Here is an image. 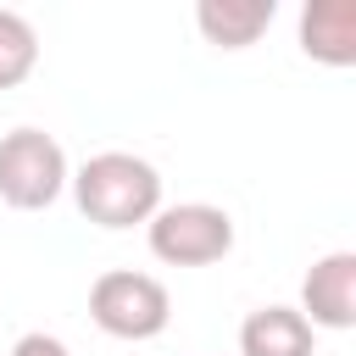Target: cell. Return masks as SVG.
<instances>
[{
	"label": "cell",
	"instance_id": "3957f363",
	"mask_svg": "<svg viewBox=\"0 0 356 356\" xmlns=\"http://www.w3.org/2000/svg\"><path fill=\"white\" fill-rule=\"evenodd\" d=\"M67 150L44 128H11L0 139V200L17 211H44L67 189Z\"/></svg>",
	"mask_w": 356,
	"mask_h": 356
},
{
	"label": "cell",
	"instance_id": "277c9868",
	"mask_svg": "<svg viewBox=\"0 0 356 356\" xmlns=\"http://www.w3.org/2000/svg\"><path fill=\"white\" fill-rule=\"evenodd\" d=\"M150 250L167 267H211L234 250V217L211 200H184V206H161L150 222Z\"/></svg>",
	"mask_w": 356,
	"mask_h": 356
},
{
	"label": "cell",
	"instance_id": "5b68a950",
	"mask_svg": "<svg viewBox=\"0 0 356 356\" xmlns=\"http://www.w3.org/2000/svg\"><path fill=\"white\" fill-rule=\"evenodd\" d=\"M312 328H356V256L350 250H328L323 261H312V273L300 278V306H295Z\"/></svg>",
	"mask_w": 356,
	"mask_h": 356
},
{
	"label": "cell",
	"instance_id": "ba28073f",
	"mask_svg": "<svg viewBox=\"0 0 356 356\" xmlns=\"http://www.w3.org/2000/svg\"><path fill=\"white\" fill-rule=\"evenodd\" d=\"M317 328L295 306H256L239 328V356H312Z\"/></svg>",
	"mask_w": 356,
	"mask_h": 356
},
{
	"label": "cell",
	"instance_id": "7a4b0ae2",
	"mask_svg": "<svg viewBox=\"0 0 356 356\" xmlns=\"http://www.w3.org/2000/svg\"><path fill=\"white\" fill-rule=\"evenodd\" d=\"M89 317L111 339H156L172 317V300H167L161 278L134 273V267H111L89 284Z\"/></svg>",
	"mask_w": 356,
	"mask_h": 356
},
{
	"label": "cell",
	"instance_id": "6da1fadb",
	"mask_svg": "<svg viewBox=\"0 0 356 356\" xmlns=\"http://www.w3.org/2000/svg\"><path fill=\"white\" fill-rule=\"evenodd\" d=\"M72 200L95 228H134L161 211V172L134 150H100L72 178Z\"/></svg>",
	"mask_w": 356,
	"mask_h": 356
},
{
	"label": "cell",
	"instance_id": "30bf717a",
	"mask_svg": "<svg viewBox=\"0 0 356 356\" xmlns=\"http://www.w3.org/2000/svg\"><path fill=\"white\" fill-rule=\"evenodd\" d=\"M11 356H72L56 334H22L17 345H11Z\"/></svg>",
	"mask_w": 356,
	"mask_h": 356
},
{
	"label": "cell",
	"instance_id": "52a82bcc",
	"mask_svg": "<svg viewBox=\"0 0 356 356\" xmlns=\"http://www.w3.org/2000/svg\"><path fill=\"white\" fill-rule=\"evenodd\" d=\"M273 17H278L273 0H200L195 6V28L217 50H250L273 28Z\"/></svg>",
	"mask_w": 356,
	"mask_h": 356
},
{
	"label": "cell",
	"instance_id": "9c48e42d",
	"mask_svg": "<svg viewBox=\"0 0 356 356\" xmlns=\"http://www.w3.org/2000/svg\"><path fill=\"white\" fill-rule=\"evenodd\" d=\"M39 67V33L22 11H0V89H17Z\"/></svg>",
	"mask_w": 356,
	"mask_h": 356
},
{
	"label": "cell",
	"instance_id": "8992f818",
	"mask_svg": "<svg viewBox=\"0 0 356 356\" xmlns=\"http://www.w3.org/2000/svg\"><path fill=\"white\" fill-rule=\"evenodd\" d=\"M300 50L323 67L356 61V0H312L300 11Z\"/></svg>",
	"mask_w": 356,
	"mask_h": 356
}]
</instances>
